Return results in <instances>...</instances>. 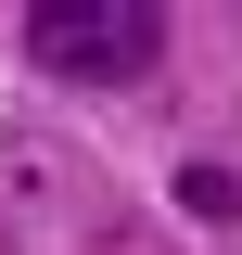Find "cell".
I'll use <instances>...</instances> for the list:
<instances>
[{
    "mask_svg": "<svg viewBox=\"0 0 242 255\" xmlns=\"http://www.w3.org/2000/svg\"><path fill=\"white\" fill-rule=\"evenodd\" d=\"M179 204H191V217H242V179H230V166H179Z\"/></svg>",
    "mask_w": 242,
    "mask_h": 255,
    "instance_id": "cell-2",
    "label": "cell"
},
{
    "mask_svg": "<svg viewBox=\"0 0 242 255\" xmlns=\"http://www.w3.org/2000/svg\"><path fill=\"white\" fill-rule=\"evenodd\" d=\"M166 38H179L166 0H38V13H26V64H38V77H90V90L153 77Z\"/></svg>",
    "mask_w": 242,
    "mask_h": 255,
    "instance_id": "cell-1",
    "label": "cell"
}]
</instances>
